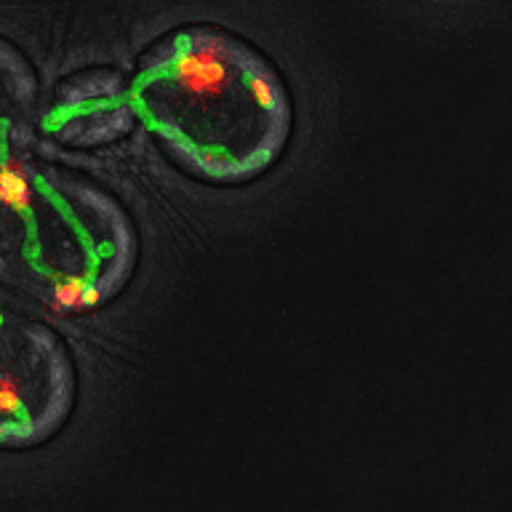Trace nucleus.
I'll return each instance as SVG.
<instances>
[{"instance_id":"nucleus-1","label":"nucleus","mask_w":512,"mask_h":512,"mask_svg":"<svg viewBox=\"0 0 512 512\" xmlns=\"http://www.w3.org/2000/svg\"><path fill=\"white\" fill-rule=\"evenodd\" d=\"M134 96L166 158L216 187L256 182L278 166L294 131V104L278 67L216 24L160 35L139 56Z\"/></svg>"},{"instance_id":"nucleus-2","label":"nucleus","mask_w":512,"mask_h":512,"mask_svg":"<svg viewBox=\"0 0 512 512\" xmlns=\"http://www.w3.org/2000/svg\"><path fill=\"white\" fill-rule=\"evenodd\" d=\"M139 262V232L123 203L91 176L30 158L3 160V267L64 312L123 294Z\"/></svg>"},{"instance_id":"nucleus-3","label":"nucleus","mask_w":512,"mask_h":512,"mask_svg":"<svg viewBox=\"0 0 512 512\" xmlns=\"http://www.w3.org/2000/svg\"><path fill=\"white\" fill-rule=\"evenodd\" d=\"M75 398L78 371L62 336L40 320L3 312V448L48 443L70 422Z\"/></svg>"},{"instance_id":"nucleus-4","label":"nucleus","mask_w":512,"mask_h":512,"mask_svg":"<svg viewBox=\"0 0 512 512\" xmlns=\"http://www.w3.org/2000/svg\"><path fill=\"white\" fill-rule=\"evenodd\" d=\"M134 86L115 67H86L56 83L48 128L72 150L120 142L136 126Z\"/></svg>"},{"instance_id":"nucleus-5","label":"nucleus","mask_w":512,"mask_h":512,"mask_svg":"<svg viewBox=\"0 0 512 512\" xmlns=\"http://www.w3.org/2000/svg\"><path fill=\"white\" fill-rule=\"evenodd\" d=\"M38 123V80L22 51L3 40V160L27 152Z\"/></svg>"}]
</instances>
